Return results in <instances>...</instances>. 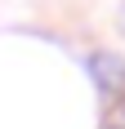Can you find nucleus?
Instances as JSON below:
<instances>
[{"instance_id": "nucleus-1", "label": "nucleus", "mask_w": 125, "mask_h": 129, "mask_svg": "<svg viewBox=\"0 0 125 129\" xmlns=\"http://www.w3.org/2000/svg\"><path fill=\"white\" fill-rule=\"evenodd\" d=\"M89 71H94V80H98L103 89H116L125 80V67L116 62V58H107V53H103V58H89Z\"/></svg>"}, {"instance_id": "nucleus-2", "label": "nucleus", "mask_w": 125, "mask_h": 129, "mask_svg": "<svg viewBox=\"0 0 125 129\" xmlns=\"http://www.w3.org/2000/svg\"><path fill=\"white\" fill-rule=\"evenodd\" d=\"M121 31H125V9H121Z\"/></svg>"}]
</instances>
